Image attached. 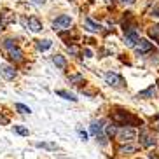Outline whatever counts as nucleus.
Instances as JSON below:
<instances>
[{
	"mask_svg": "<svg viewBox=\"0 0 159 159\" xmlns=\"http://www.w3.org/2000/svg\"><path fill=\"white\" fill-rule=\"evenodd\" d=\"M112 121L121 124V126H142V121L138 117L131 116L129 112H122V110L112 112Z\"/></svg>",
	"mask_w": 159,
	"mask_h": 159,
	"instance_id": "f257e3e1",
	"label": "nucleus"
},
{
	"mask_svg": "<svg viewBox=\"0 0 159 159\" xmlns=\"http://www.w3.org/2000/svg\"><path fill=\"white\" fill-rule=\"evenodd\" d=\"M135 136H136V131L131 126H124L121 129H117V133H116V138L121 143H129L131 140H135Z\"/></svg>",
	"mask_w": 159,
	"mask_h": 159,
	"instance_id": "f03ea898",
	"label": "nucleus"
},
{
	"mask_svg": "<svg viewBox=\"0 0 159 159\" xmlns=\"http://www.w3.org/2000/svg\"><path fill=\"white\" fill-rule=\"evenodd\" d=\"M140 140H142V147H145V149H150V147H154L156 145V136L152 135L147 128H142Z\"/></svg>",
	"mask_w": 159,
	"mask_h": 159,
	"instance_id": "7ed1b4c3",
	"label": "nucleus"
},
{
	"mask_svg": "<svg viewBox=\"0 0 159 159\" xmlns=\"http://www.w3.org/2000/svg\"><path fill=\"white\" fill-rule=\"evenodd\" d=\"M105 80H107V84L114 86V88H122V86H124V79H122L121 75L112 74V72L105 74Z\"/></svg>",
	"mask_w": 159,
	"mask_h": 159,
	"instance_id": "20e7f679",
	"label": "nucleus"
},
{
	"mask_svg": "<svg viewBox=\"0 0 159 159\" xmlns=\"http://www.w3.org/2000/svg\"><path fill=\"white\" fill-rule=\"evenodd\" d=\"M70 25H72V18L66 16V14H63V16H60V18L54 19L52 26H54V30H65V28H68Z\"/></svg>",
	"mask_w": 159,
	"mask_h": 159,
	"instance_id": "39448f33",
	"label": "nucleus"
},
{
	"mask_svg": "<svg viewBox=\"0 0 159 159\" xmlns=\"http://www.w3.org/2000/svg\"><path fill=\"white\" fill-rule=\"evenodd\" d=\"M140 40V37H138V33L135 32V30H128V32H124V42H126V46L129 47H135V44Z\"/></svg>",
	"mask_w": 159,
	"mask_h": 159,
	"instance_id": "423d86ee",
	"label": "nucleus"
},
{
	"mask_svg": "<svg viewBox=\"0 0 159 159\" xmlns=\"http://www.w3.org/2000/svg\"><path fill=\"white\" fill-rule=\"evenodd\" d=\"M135 51L138 52V54H143V52H150L152 51V44L149 42V40H143V39H140L138 42L135 44Z\"/></svg>",
	"mask_w": 159,
	"mask_h": 159,
	"instance_id": "0eeeda50",
	"label": "nucleus"
},
{
	"mask_svg": "<svg viewBox=\"0 0 159 159\" xmlns=\"http://www.w3.org/2000/svg\"><path fill=\"white\" fill-rule=\"evenodd\" d=\"M0 74L4 75L7 80H11V79H14L16 77V70L12 68V66H9V65H2L0 66Z\"/></svg>",
	"mask_w": 159,
	"mask_h": 159,
	"instance_id": "6e6552de",
	"label": "nucleus"
},
{
	"mask_svg": "<svg viewBox=\"0 0 159 159\" xmlns=\"http://www.w3.org/2000/svg\"><path fill=\"white\" fill-rule=\"evenodd\" d=\"M26 25H28V28L32 30V32H40V30H42V23H40V21H39L37 18H35V16H32V18H28V21H26Z\"/></svg>",
	"mask_w": 159,
	"mask_h": 159,
	"instance_id": "1a4fd4ad",
	"label": "nucleus"
},
{
	"mask_svg": "<svg viewBox=\"0 0 159 159\" xmlns=\"http://www.w3.org/2000/svg\"><path fill=\"white\" fill-rule=\"evenodd\" d=\"M156 94H157V89H156V86H149V88L145 89V91H140V93L136 94L138 98H154Z\"/></svg>",
	"mask_w": 159,
	"mask_h": 159,
	"instance_id": "9d476101",
	"label": "nucleus"
},
{
	"mask_svg": "<svg viewBox=\"0 0 159 159\" xmlns=\"http://www.w3.org/2000/svg\"><path fill=\"white\" fill-rule=\"evenodd\" d=\"M136 150H138V147H136V145H121V147H119V149H117V152H119V154L121 156H129V154H135Z\"/></svg>",
	"mask_w": 159,
	"mask_h": 159,
	"instance_id": "9b49d317",
	"label": "nucleus"
},
{
	"mask_svg": "<svg viewBox=\"0 0 159 159\" xmlns=\"http://www.w3.org/2000/svg\"><path fill=\"white\" fill-rule=\"evenodd\" d=\"M9 58L12 61H23V52H21V49L18 46H14L9 49Z\"/></svg>",
	"mask_w": 159,
	"mask_h": 159,
	"instance_id": "f8f14e48",
	"label": "nucleus"
},
{
	"mask_svg": "<svg viewBox=\"0 0 159 159\" xmlns=\"http://www.w3.org/2000/svg\"><path fill=\"white\" fill-rule=\"evenodd\" d=\"M52 63H54L58 68H61V70H63V68H66V60L61 56V54H54V56H52Z\"/></svg>",
	"mask_w": 159,
	"mask_h": 159,
	"instance_id": "ddd939ff",
	"label": "nucleus"
},
{
	"mask_svg": "<svg viewBox=\"0 0 159 159\" xmlns=\"http://www.w3.org/2000/svg\"><path fill=\"white\" fill-rule=\"evenodd\" d=\"M102 131H103V124H102V121H94V122H91V135H94V136H98V135H102Z\"/></svg>",
	"mask_w": 159,
	"mask_h": 159,
	"instance_id": "4468645a",
	"label": "nucleus"
},
{
	"mask_svg": "<svg viewBox=\"0 0 159 159\" xmlns=\"http://www.w3.org/2000/svg\"><path fill=\"white\" fill-rule=\"evenodd\" d=\"M12 21H14V14H11V12H4V14H0V23H2V26L12 23Z\"/></svg>",
	"mask_w": 159,
	"mask_h": 159,
	"instance_id": "2eb2a0df",
	"label": "nucleus"
},
{
	"mask_svg": "<svg viewBox=\"0 0 159 159\" xmlns=\"http://www.w3.org/2000/svg\"><path fill=\"white\" fill-rule=\"evenodd\" d=\"M86 26H88L89 32H100V28H102V26H100L98 23H94V21H93L91 18L86 19Z\"/></svg>",
	"mask_w": 159,
	"mask_h": 159,
	"instance_id": "dca6fc26",
	"label": "nucleus"
},
{
	"mask_svg": "<svg viewBox=\"0 0 159 159\" xmlns=\"http://www.w3.org/2000/svg\"><path fill=\"white\" fill-rule=\"evenodd\" d=\"M149 35L154 39L156 42H159V25H154V26H150L149 28Z\"/></svg>",
	"mask_w": 159,
	"mask_h": 159,
	"instance_id": "f3484780",
	"label": "nucleus"
},
{
	"mask_svg": "<svg viewBox=\"0 0 159 159\" xmlns=\"http://www.w3.org/2000/svg\"><path fill=\"white\" fill-rule=\"evenodd\" d=\"M51 46H52L51 40H39V42H37V49H39V51H47Z\"/></svg>",
	"mask_w": 159,
	"mask_h": 159,
	"instance_id": "a211bd4d",
	"label": "nucleus"
},
{
	"mask_svg": "<svg viewBox=\"0 0 159 159\" xmlns=\"http://www.w3.org/2000/svg\"><path fill=\"white\" fill-rule=\"evenodd\" d=\"M56 94H58V96H61V98H65V100H70V102H75V100H77L72 93H68V91H63V89L56 91Z\"/></svg>",
	"mask_w": 159,
	"mask_h": 159,
	"instance_id": "6ab92c4d",
	"label": "nucleus"
},
{
	"mask_svg": "<svg viewBox=\"0 0 159 159\" xmlns=\"http://www.w3.org/2000/svg\"><path fill=\"white\" fill-rule=\"evenodd\" d=\"M37 147H40V149H47V150H56L58 149L56 143H49V142H39Z\"/></svg>",
	"mask_w": 159,
	"mask_h": 159,
	"instance_id": "aec40b11",
	"label": "nucleus"
},
{
	"mask_svg": "<svg viewBox=\"0 0 159 159\" xmlns=\"http://www.w3.org/2000/svg\"><path fill=\"white\" fill-rule=\"evenodd\" d=\"M16 110H18L19 114H30L32 112L30 107H26V105H23V103H16Z\"/></svg>",
	"mask_w": 159,
	"mask_h": 159,
	"instance_id": "412c9836",
	"label": "nucleus"
},
{
	"mask_svg": "<svg viewBox=\"0 0 159 159\" xmlns=\"http://www.w3.org/2000/svg\"><path fill=\"white\" fill-rule=\"evenodd\" d=\"M105 131H107V136H116L117 128H116V124H107V126H105Z\"/></svg>",
	"mask_w": 159,
	"mask_h": 159,
	"instance_id": "4be33fe9",
	"label": "nucleus"
},
{
	"mask_svg": "<svg viewBox=\"0 0 159 159\" xmlns=\"http://www.w3.org/2000/svg\"><path fill=\"white\" fill-rule=\"evenodd\" d=\"M14 131H16V133H19V135H23V136L28 135V129H26L25 126H14Z\"/></svg>",
	"mask_w": 159,
	"mask_h": 159,
	"instance_id": "5701e85b",
	"label": "nucleus"
},
{
	"mask_svg": "<svg viewBox=\"0 0 159 159\" xmlns=\"http://www.w3.org/2000/svg\"><path fill=\"white\" fill-rule=\"evenodd\" d=\"M14 46H16V42L12 40V39H5V40H4V47L7 49V51H9L11 47H14Z\"/></svg>",
	"mask_w": 159,
	"mask_h": 159,
	"instance_id": "b1692460",
	"label": "nucleus"
},
{
	"mask_svg": "<svg viewBox=\"0 0 159 159\" xmlns=\"http://www.w3.org/2000/svg\"><path fill=\"white\" fill-rule=\"evenodd\" d=\"M70 82H74V84L82 82V75H70Z\"/></svg>",
	"mask_w": 159,
	"mask_h": 159,
	"instance_id": "393cba45",
	"label": "nucleus"
},
{
	"mask_svg": "<svg viewBox=\"0 0 159 159\" xmlns=\"http://www.w3.org/2000/svg\"><path fill=\"white\" fill-rule=\"evenodd\" d=\"M77 133H79V136L82 138V140H88V133H86L84 129H80V128H79V129H77Z\"/></svg>",
	"mask_w": 159,
	"mask_h": 159,
	"instance_id": "a878e982",
	"label": "nucleus"
},
{
	"mask_svg": "<svg viewBox=\"0 0 159 159\" xmlns=\"http://www.w3.org/2000/svg\"><path fill=\"white\" fill-rule=\"evenodd\" d=\"M68 51H70L72 54H77V52H79V49H77L75 46H68Z\"/></svg>",
	"mask_w": 159,
	"mask_h": 159,
	"instance_id": "bb28decb",
	"label": "nucleus"
},
{
	"mask_svg": "<svg viewBox=\"0 0 159 159\" xmlns=\"http://www.w3.org/2000/svg\"><path fill=\"white\" fill-rule=\"evenodd\" d=\"M135 2V0H119V4H122V5H131Z\"/></svg>",
	"mask_w": 159,
	"mask_h": 159,
	"instance_id": "cd10ccee",
	"label": "nucleus"
},
{
	"mask_svg": "<svg viewBox=\"0 0 159 159\" xmlns=\"http://www.w3.org/2000/svg\"><path fill=\"white\" fill-rule=\"evenodd\" d=\"M152 16H156V18H159V5H156L154 9H152Z\"/></svg>",
	"mask_w": 159,
	"mask_h": 159,
	"instance_id": "c85d7f7f",
	"label": "nucleus"
},
{
	"mask_svg": "<svg viewBox=\"0 0 159 159\" xmlns=\"http://www.w3.org/2000/svg\"><path fill=\"white\" fill-rule=\"evenodd\" d=\"M84 54H86V56H88V58H91V56H93V52L89 51V49H86V51H84Z\"/></svg>",
	"mask_w": 159,
	"mask_h": 159,
	"instance_id": "c756f323",
	"label": "nucleus"
},
{
	"mask_svg": "<svg viewBox=\"0 0 159 159\" xmlns=\"http://www.w3.org/2000/svg\"><path fill=\"white\" fill-rule=\"evenodd\" d=\"M150 159H157V157H156V156H154V154H150Z\"/></svg>",
	"mask_w": 159,
	"mask_h": 159,
	"instance_id": "7c9ffc66",
	"label": "nucleus"
},
{
	"mask_svg": "<svg viewBox=\"0 0 159 159\" xmlns=\"http://www.w3.org/2000/svg\"><path fill=\"white\" fill-rule=\"evenodd\" d=\"M2 28H4V26H2V23H0V30H2Z\"/></svg>",
	"mask_w": 159,
	"mask_h": 159,
	"instance_id": "2f4dec72",
	"label": "nucleus"
},
{
	"mask_svg": "<svg viewBox=\"0 0 159 159\" xmlns=\"http://www.w3.org/2000/svg\"><path fill=\"white\" fill-rule=\"evenodd\" d=\"M37 2H44V0H37Z\"/></svg>",
	"mask_w": 159,
	"mask_h": 159,
	"instance_id": "473e14b6",
	"label": "nucleus"
},
{
	"mask_svg": "<svg viewBox=\"0 0 159 159\" xmlns=\"http://www.w3.org/2000/svg\"><path fill=\"white\" fill-rule=\"evenodd\" d=\"M157 131H159V124H157Z\"/></svg>",
	"mask_w": 159,
	"mask_h": 159,
	"instance_id": "72a5a7b5",
	"label": "nucleus"
}]
</instances>
